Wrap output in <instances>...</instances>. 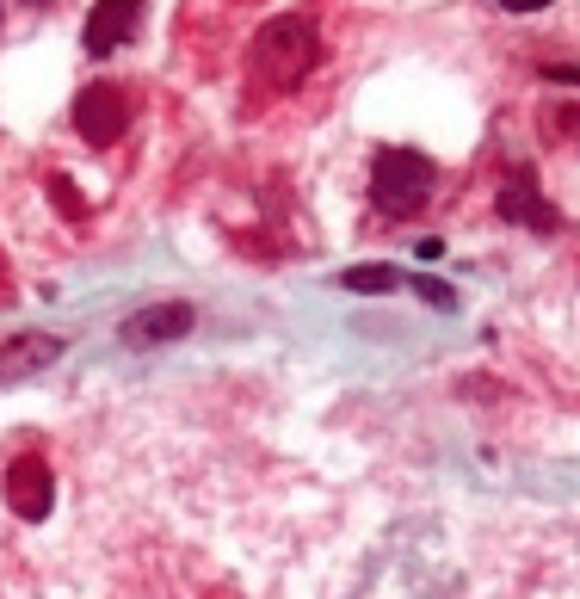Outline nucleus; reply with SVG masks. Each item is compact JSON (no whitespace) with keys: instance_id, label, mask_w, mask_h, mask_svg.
Wrapping results in <instances>:
<instances>
[{"instance_id":"nucleus-4","label":"nucleus","mask_w":580,"mask_h":599,"mask_svg":"<svg viewBox=\"0 0 580 599\" xmlns=\"http://www.w3.org/2000/svg\"><path fill=\"white\" fill-rule=\"evenodd\" d=\"M7 507L19 513V519H50V507H56V476H50V464H44V451H19L13 464H7Z\"/></svg>"},{"instance_id":"nucleus-11","label":"nucleus","mask_w":580,"mask_h":599,"mask_svg":"<svg viewBox=\"0 0 580 599\" xmlns=\"http://www.w3.org/2000/svg\"><path fill=\"white\" fill-rule=\"evenodd\" d=\"M414 291H420V297H426L432 309H457V291H451V285H439V278H420Z\"/></svg>"},{"instance_id":"nucleus-3","label":"nucleus","mask_w":580,"mask_h":599,"mask_svg":"<svg viewBox=\"0 0 580 599\" xmlns=\"http://www.w3.org/2000/svg\"><path fill=\"white\" fill-rule=\"evenodd\" d=\"M75 130L87 136L93 149H112L124 143V130H130V93L118 81H93L75 93Z\"/></svg>"},{"instance_id":"nucleus-5","label":"nucleus","mask_w":580,"mask_h":599,"mask_svg":"<svg viewBox=\"0 0 580 599\" xmlns=\"http://www.w3.org/2000/svg\"><path fill=\"white\" fill-rule=\"evenodd\" d=\"M494 210L506 223H519V229H543V235H556L562 229V217H556V204L537 192V173L531 167H513L500 180V198H494Z\"/></svg>"},{"instance_id":"nucleus-2","label":"nucleus","mask_w":580,"mask_h":599,"mask_svg":"<svg viewBox=\"0 0 580 599\" xmlns=\"http://www.w3.org/2000/svg\"><path fill=\"white\" fill-rule=\"evenodd\" d=\"M439 192V167H432L420 149H383L371 167V198L383 217H420L426 198Z\"/></svg>"},{"instance_id":"nucleus-8","label":"nucleus","mask_w":580,"mask_h":599,"mask_svg":"<svg viewBox=\"0 0 580 599\" xmlns=\"http://www.w3.org/2000/svg\"><path fill=\"white\" fill-rule=\"evenodd\" d=\"M62 346H68V340H56V334H19V340H7V346H0V383L38 377L44 365L62 359Z\"/></svg>"},{"instance_id":"nucleus-12","label":"nucleus","mask_w":580,"mask_h":599,"mask_svg":"<svg viewBox=\"0 0 580 599\" xmlns=\"http://www.w3.org/2000/svg\"><path fill=\"white\" fill-rule=\"evenodd\" d=\"M500 7H506V13H543L550 0H500Z\"/></svg>"},{"instance_id":"nucleus-7","label":"nucleus","mask_w":580,"mask_h":599,"mask_svg":"<svg viewBox=\"0 0 580 599\" xmlns=\"http://www.w3.org/2000/svg\"><path fill=\"white\" fill-rule=\"evenodd\" d=\"M192 334V303H142L136 315H124V328L118 340L124 346H173V340H186Z\"/></svg>"},{"instance_id":"nucleus-10","label":"nucleus","mask_w":580,"mask_h":599,"mask_svg":"<svg viewBox=\"0 0 580 599\" xmlns=\"http://www.w3.org/2000/svg\"><path fill=\"white\" fill-rule=\"evenodd\" d=\"M50 192H56V204H62V217H87V204H81V192L62 180V173H50Z\"/></svg>"},{"instance_id":"nucleus-1","label":"nucleus","mask_w":580,"mask_h":599,"mask_svg":"<svg viewBox=\"0 0 580 599\" xmlns=\"http://www.w3.org/2000/svg\"><path fill=\"white\" fill-rule=\"evenodd\" d=\"M309 68H315V31H309V19H297V13L266 19L260 38L247 44V93L253 99H278L290 87H303Z\"/></svg>"},{"instance_id":"nucleus-9","label":"nucleus","mask_w":580,"mask_h":599,"mask_svg":"<svg viewBox=\"0 0 580 599\" xmlns=\"http://www.w3.org/2000/svg\"><path fill=\"white\" fill-rule=\"evenodd\" d=\"M340 291H352V297H389V291H402V266H389V260H377V266H346V272H340Z\"/></svg>"},{"instance_id":"nucleus-6","label":"nucleus","mask_w":580,"mask_h":599,"mask_svg":"<svg viewBox=\"0 0 580 599\" xmlns=\"http://www.w3.org/2000/svg\"><path fill=\"white\" fill-rule=\"evenodd\" d=\"M142 7H149V0H93V13H87V25H81L87 56L124 50V44L136 38V25H142Z\"/></svg>"}]
</instances>
